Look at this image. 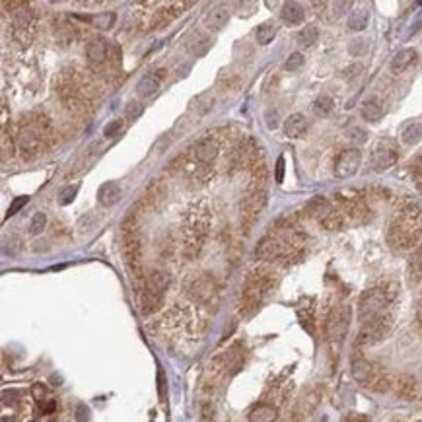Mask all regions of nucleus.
Wrapping results in <instances>:
<instances>
[{
  "label": "nucleus",
  "mask_w": 422,
  "mask_h": 422,
  "mask_svg": "<svg viewBox=\"0 0 422 422\" xmlns=\"http://www.w3.org/2000/svg\"><path fill=\"white\" fill-rule=\"evenodd\" d=\"M51 138V121L43 113H28L20 119L16 130V146L24 158L39 154Z\"/></svg>",
  "instance_id": "nucleus-1"
},
{
  "label": "nucleus",
  "mask_w": 422,
  "mask_h": 422,
  "mask_svg": "<svg viewBox=\"0 0 422 422\" xmlns=\"http://www.w3.org/2000/svg\"><path fill=\"white\" fill-rule=\"evenodd\" d=\"M276 286V276L272 270L265 269V267H257L253 269L243 284L241 290V298H239V311L243 315H253L261 306L265 304V300L272 294Z\"/></svg>",
  "instance_id": "nucleus-2"
},
{
  "label": "nucleus",
  "mask_w": 422,
  "mask_h": 422,
  "mask_svg": "<svg viewBox=\"0 0 422 422\" xmlns=\"http://www.w3.org/2000/svg\"><path fill=\"white\" fill-rule=\"evenodd\" d=\"M422 233V216L419 206L405 208L389 226L387 241L395 251L417 249Z\"/></svg>",
  "instance_id": "nucleus-3"
},
{
  "label": "nucleus",
  "mask_w": 422,
  "mask_h": 422,
  "mask_svg": "<svg viewBox=\"0 0 422 422\" xmlns=\"http://www.w3.org/2000/svg\"><path fill=\"white\" fill-rule=\"evenodd\" d=\"M210 210L206 206V202H195L183 220V251L189 257L198 255V251L202 249V243L208 235V228H210Z\"/></svg>",
  "instance_id": "nucleus-4"
},
{
  "label": "nucleus",
  "mask_w": 422,
  "mask_h": 422,
  "mask_svg": "<svg viewBox=\"0 0 422 422\" xmlns=\"http://www.w3.org/2000/svg\"><path fill=\"white\" fill-rule=\"evenodd\" d=\"M397 296V286L395 284H384V286H374L370 290L360 296L358 300V319L360 323H368L380 315L389 313L391 302Z\"/></svg>",
  "instance_id": "nucleus-5"
},
{
  "label": "nucleus",
  "mask_w": 422,
  "mask_h": 422,
  "mask_svg": "<svg viewBox=\"0 0 422 422\" xmlns=\"http://www.w3.org/2000/svg\"><path fill=\"white\" fill-rule=\"evenodd\" d=\"M123 257L130 274L136 280L142 278V243H140V231H138V218L134 214V208L130 210L129 218L123 224Z\"/></svg>",
  "instance_id": "nucleus-6"
},
{
  "label": "nucleus",
  "mask_w": 422,
  "mask_h": 422,
  "mask_svg": "<svg viewBox=\"0 0 422 422\" xmlns=\"http://www.w3.org/2000/svg\"><path fill=\"white\" fill-rule=\"evenodd\" d=\"M169 286V276L163 270H152L142 282L138 290V304L144 315H150L162 307L163 294Z\"/></svg>",
  "instance_id": "nucleus-7"
},
{
  "label": "nucleus",
  "mask_w": 422,
  "mask_h": 422,
  "mask_svg": "<svg viewBox=\"0 0 422 422\" xmlns=\"http://www.w3.org/2000/svg\"><path fill=\"white\" fill-rule=\"evenodd\" d=\"M12 37L18 41L22 47H28L33 39L35 32V18H33L32 8L24 2H12Z\"/></svg>",
  "instance_id": "nucleus-8"
},
{
  "label": "nucleus",
  "mask_w": 422,
  "mask_h": 422,
  "mask_svg": "<svg viewBox=\"0 0 422 422\" xmlns=\"http://www.w3.org/2000/svg\"><path fill=\"white\" fill-rule=\"evenodd\" d=\"M185 294L196 302V304H202V306H208L216 300L218 296V286H216V280L206 274V272H200V274H193L187 278L185 282Z\"/></svg>",
  "instance_id": "nucleus-9"
},
{
  "label": "nucleus",
  "mask_w": 422,
  "mask_h": 422,
  "mask_svg": "<svg viewBox=\"0 0 422 422\" xmlns=\"http://www.w3.org/2000/svg\"><path fill=\"white\" fill-rule=\"evenodd\" d=\"M350 323L348 307L346 306H333L325 317V335L333 346H341Z\"/></svg>",
  "instance_id": "nucleus-10"
},
{
  "label": "nucleus",
  "mask_w": 422,
  "mask_h": 422,
  "mask_svg": "<svg viewBox=\"0 0 422 422\" xmlns=\"http://www.w3.org/2000/svg\"><path fill=\"white\" fill-rule=\"evenodd\" d=\"M391 325H393V315L385 313V315H380L372 321L362 325L360 329V335H358V343L360 345H376L380 341H384L391 331Z\"/></svg>",
  "instance_id": "nucleus-11"
},
{
  "label": "nucleus",
  "mask_w": 422,
  "mask_h": 422,
  "mask_svg": "<svg viewBox=\"0 0 422 422\" xmlns=\"http://www.w3.org/2000/svg\"><path fill=\"white\" fill-rule=\"evenodd\" d=\"M399 160V148L391 138H380L372 150V165L376 171H387Z\"/></svg>",
  "instance_id": "nucleus-12"
},
{
  "label": "nucleus",
  "mask_w": 422,
  "mask_h": 422,
  "mask_svg": "<svg viewBox=\"0 0 422 422\" xmlns=\"http://www.w3.org/2000/svg\"><path fill=\"white\" fill-rule=\"evenodd\" d=\"M259 162V148L253 140H243L239 142L231 154H230V163L233 169H241V167H253Z\"/></svg>",
  "instance_id": "nucleus-13"
},
{
  "label": "nucleus",
  "mask_w": 422,
  "mask_h": 422,
  "mask_svg": "<svg viewBox=\"0 0 422 422\" xmlns=\"http://www.w3.org/2000/svg\"><path fill=\"white\" fill-rule=\"evenodd\" d=\"M288 247L282 239L274 237V235H267L263 237L257 247H255V257L259 261H276V259H282V257H288Z\"/></svg>",
  "instance_id": "nucleus-14"
},
{
  "label": "nucleus",
  "mask_w": 422,
  "mask_h": 422,
  "mask_svg": "<svg viewBox=\"0 0 422 422\" xmlns=\"http://www.w3.org/2000/svg\"><path fill=\"white\" fill-rule=\"evenodd\" d=\"M360 162H362V154L356 148H346L343 150L337 160H335V175L339 179H348L352 177L360 167Z\"/></svg>",
  "instance_id": "nucleus-15"
},
{
  "label": "nucleus",
  "mask_w": 422,
  "mask_h": 422,
  "mask_svg": "<svg viewBox=\"0 0 422 422\" xmlns=\"http://www.w3.org/2000/svg\"><path fill=\"white\" fill-rule=\"evenodd\" d=\"M267 204V189H249V193L241 200V218L251 222L261 214Z\"/></svg>",
  "instance_id": "nucleus-16"
},
{
  "label": "nucleus",
  "mask_w": 422,
  "mask_h": 422,
  "mask_svg": "<svg viewBox=\"0 0 422 422\" xmlns=\"http://www.w3.org/2000/svg\"><path fill=\"white\" fill-rule=\"evenodd\" d=\"M191 2H173V4H167V6H162L160 10L154 12L152 20H150V28L152 30H160L163 26H167L169 22H173L185 8H189Z\"/></svg>",
  "instance_id": "nucleus-17"
},
{
  "label": "nucleus",
  "mask_w": 422,
  "mask_h": 422,
  "mask_svg": "<svg viewBox=\"0 0 422 422\" xmlns=\"http://www.w3.org/2000/svg\"><path fill=\"white\" fill-rule=\"evenodd\" d=\"M368 391H374V393H387V391L395 385V380L387 370L380 368V366H374L372 374L366 378V382L362 384Z\"/></svg>",
  "instance_id": "nucleus-18"
},
{
  "label": "nucleus",
  "mask_w": 422,
  "mask_h": 422,
  "mask_svg": "<svg viewBox=\"0 0 422 422\" xmlns=\"http://www.w3.org/2000/svg\"><path fill=\"white\" fill-rule=\"evenodd\" d=\"M317 405H319V393H317V391H309V393H306V395L298 401V405H296L294 421L306 422L311 415H313V411L317 409Z\"/></svg>",
  "instance_id": "nucleus-19"
},
{
  "label": "nucleus",
  "mask_w": 422,
  "mask_h": 422,
  "mask_svg": "<svg viewBox=\"0 0 422 422\" xmlns=\"http://www.w3.org/2000/svg\"><path fill=\"white\" fill-rule=\"evenodd\" d=\"M337 196V202H339V206H341V210L343 212H346L352 220H364V214H366V206H364V202L358 198V196H348L345 195V193H339Z\"/></svg>",
  "instance_id": "nucleus-20"
},
{
  "label": "nucleus",
  "mask_w": 422,
  "mask_h": 422,
  "mask_svg": "<svg viewBox=\"0 0 422 422\" xmlns=\"http://www.w3.org/2000/svg\"><path fill=\"white\" fill-rule=\"evenodd\" d=\"M165 195H167V189L163 187V183L160 181V179H154V181L146 187V193H144L142 200H140V206H144L146 210H150V208H158V206L163 202Z\"/></svg>",
  "instance_id": "nucleus-21"
},
{
  "label": "nucleus",
  "mask_w": 422,
  "mask_h": 422,
  "mask_svg": "<svg viewBox=\"0 0 422 422\" xmlns=\"http://www.w3.org/2000/svg\"><path fill=\"white\" fill-rule=\"evenodd\" d=\"M230 20V10H228L226 4H216L212 6L208 12H206V26L208 30H214V32H220Z\"/></svg>",
  "instance_id": "nucleus-22"
},
{
  "label": "nucleus",
  "mask_w": 422,
  "mask_h": 422,
  "mask_svg": "<svg viewBox=\"0 0 422 422\" xmlns=\"http://www.w3.org/2000/svg\"><path fill=\"white\" fill-rule=\"evenodd\" d=\"M119 198H121V187L115 181H107V183H103L98 189V202L101 206H105V208L117 204Z\"/></svg>",
  "instance_id": "nucleus-23"
},
{
  "label": "nucleus",
  "mask_w": 422,
  "mask_h": 422,
  "mask_svg": "<svg viewBox=\"0 0 422 422\" xmlns=\"http://www.w3.org/2000/svg\"><path fill=\"white\" fill-rule=\"evenodd\" d=\"M306 130H307V119L302 113H292L284 121V134L288 138H300L306 134Z\"/></svg>",
  "instance_id": "nucleus-24"
},
{
  "label": "nucleus",
  "mask_w": 422,
  "mask_h": 422,
  "mask_svg": "<svg viewBox=\"0 0 422 422\" xmlns=\"http://www.w3.org/2000/svg\"><path fill=\"white\" fill-rule=\"evenodd\" d=\"M395 391H397V395L401 397V399H407V401H411V399H415L417 397V391H419V384H417V380L413 378V376H401V378H397L395 380Z\"/></svg>",
  "instance_id": "nucleus-25"
},
{
  "label": "nucleus",
  "mask_w": 422,
  "mask_h": 422,
  "mask_svg": "<svg viewBox=\"0 0 422 422\" xmlns=\"http://www.w3.org/2000/svg\"><path fill=\"white\" fill-rule=\"evenodd\" d=\"M107 43H105V39H101V37H94L92 41H90V45H88V49H86V57H88V61L92 63V65H101L105 59H107Z\"/></svg>",
  "instance_id": "nucleus-26"
},
{
  "label": "nucleus",
  "mask_w": 422,
  "mask_h": 422,
  "mask_svg": "<svg viewBox=\"0 0 422 422\" xmlns=\"http://www.w3.org/2000/svg\"><path fill=\"white\" fill-rule=\"evenodd\" d=\"M304 16H306V12H304V8H302L298 2H284V4H282L280 18H282L284 24H288V26H298V24L304 22Z\"/></svg>",
  "instance_id": "nucleus-27"
},
{
  "label": "nucleus",
  "mask_w": 422,
  "mask_h": 422,
  "mask_svg": "<svg viewBox=\"0 0 422 422\" xmlns=\"http://www.w3.org/2000/svg\"><path fill=\"white\" fill-rule=\"evenodd\" d=\"M160 78H162V76H160V74H154V72L142 76L140 82L136 84V94H138L140 98H150V96H154V94L158 92V88H160Z\"/></svg>",
  "instance_id": "nucleus-28"
},
{
  "label": "nucleus",
  "mask_w": 422,
  "mask_h": 422,
  "mask_svg": "<svg viewBox=\"0 0 422 422\" xmlns=\"http://www.w3.org/2000/svg\"><path fill=\"white\" fill-rule=\"evenodd\" d=\"M415 61H417V51L415 49H401L393 57V61H391V72L401 74V72H405L409 66L413 65Z\"/></svg>",
  "instance_id": "nucleus-29"
},
{
  "label": "nucleus",
  "mask_w": 422,
  "mask_h": 422,
  "mask_svg": "<svg viewBox=\"0 0 422 422\" xmlns=\"http://www.w3.org/2000/svg\"><path fill=\"white\" fill-rule=\"evenodd\" d=\"M360 115H362V119L368 121V123H380L382 117H384V109H382V105H380L378 99H368V101L362 103Z\"/></svg>",
  "instance_id": "nucleus-30"
},
{
  "label": "nucleus",
  "mask_w": 422,
  "mask_h": 422,
  "mask_svg": "<svg viewBox=\"0 0 422 422\" xmlns=\"http://www.w3.org/2000/svg\"><path fill=\"white\" fill-rule=\"evenodd\" d=\"M278 417V411L272 405H257L249 413V422H274Z\"/></svg>",
  "instance_id": "nucleus-31"
},
{
  "label": "nucleus",
  "mask_w": 422,
  "mask_h": 422,
  "mask_svg": "<svg viewBox=\"0 0 422 422\" xmlns=\"http://www.w3.org/2000/svg\"><path fill=\"white\" fill-rule=\"evenodd\" d=\"M407 272H409V280H411V282H419L422 278V245H419V247L411 253Z\"/></svg>",
  "instance_id": "nucleus-32"
},
{
  "label": "nucleus",
  "mask_w": 422,
  "mask_h": 422,
  "mask_svg": "<svg viewBox=\"0 0 422 422\" xmlns=\"http://www.w3.org/2000/svg\"><path fill=\"white\" fill-rule=\"evenodd\" d=\"M368 20H370V12L366 6H360L356 10H352L350 18H348V28L352 32H362L366 26H368Z\"/></svg>",
  "instance_id": "nucleus-33"
},
{
  "label": "nucleus",
  "mask_w": 422,
  "mask_h": 422,
  "mask_svg": "<svg viewBox=\"0 0 422 422\" xmlns=\"http://www.w3.org/2000/svg\"><path fill=\"white\" fill-rule=\"evenodd\" d=\"M401 140L405 144H409V146L419 144L422 140V123H411V125H407L403 129V132H401Z\"/></svg>",
  "instance_id": "nucleus-34"
},
{
  "label": "nucleus",
  "mask_w": 422,
  "mask_h": 422,
  "mask_svg": "<svg viewBox=\"0 0 422 422\" xmlns=\"http://www.w3.org/2000/svg\"><path fill=\"white\" fill-rule=\"evenodd\" d=\"M317 39H319V30L315 26H306L296 35V41L300 47H311V45H315Z\"/></svg>",
  "instance_id": "nucleus-35"
},
{
  "label": "nucleus",
  "mask_w": 422,
  "mask_h": 422,
  "mask_svg": "<svg viewBox=\"0 0 422 422\" xmlns=\"http://www.w3.org/2000/svg\"><path fill=\"white\" fill-rule=\"evenodd\" d=\"M317 222H319L325 230H341V228H343V216H341V212H339V210L329 208V210L325 212Z\"/></svg>",
  "instance_id": "nucleus-36"
},
{
  "label": "nucleus",
  "mask_w": 422,
  "mask_h": 422,
  "mask_svg": "<svg viewBox=\"0 0 422 422\" xmlns=\"http://www.w3.org/2000/svg\"><path fill=\"white\" fill-rule=\"evenodd\" d=\"M276 35V26L270 24V22H265L257 28V41L261 45H269Z\"/></svg>",
  "instance_id": "nucleus-37"
},
{
  "label": "nucleus",
  "mask_w": 422,
  "mask_h": 422,
  "mask_svg": "<svg viewBox=\"0 0 422 422\" xmlns=\"http://www.w3.org/2000/svg\"><path fill=\"white\" fill-rule=\"evenodd\" d=\"M333 99L329 98V96H319V98L313 101V113L317 115V117H327L331 111H333Z\"/></svg>",
  "instance_id": "nucleus-38"
},
{
  "label": "nucleus",
  "mask_w": 422,
  "mask_h": 422,
  "mask_svg": "<svg viewBox=\"0 0 422 422\" xmlns=\"http://www.w3.org/2000/svg\"><path fill=\"white\" fill-rule=\"evenodd\" d=\"M92 22H94V26L99 28V30H109V28L115 24V14H113V12H101V14H98V16L92 18Z\"/></svg>",
  "instance_id": "nucleus-39"
},
{
  "label": "nucleus",
  "mask_w": 422,
  "mask_h": 422,
  "mask_svg": "<svg viewBox=\"0 0 422 422\" xmlns=\"http://www.w3.org/2000/svg\"><path fill=\"white\" fill-rule=\"evenodd\" d=\"M195 109L198 115H206L210 109H212V105H214V98L210 96V94H202V96H198L195 101Z\"/></svg>",
  "instance_id": "nucleus-40"
},
{
  "label": "nucleus",
  "mask_w": 422,
  "mask_h": 422,
  "mask_svg": "<svg viewBox=\"0 0 422 422\" xmlns=\"http://www.w3.org/2000/svg\"><path fill=\"white\" fill-rule=\"evenodd\" d=\"M45 224H47L45 212H35L32 218V224H30V231H32L33 235H37V233H41L45 230Z\"/></svg>",
  "instance_id": "nucleus-41"
},
{
  "label": "nucleus",
  "mask_w": 422,
  "mask_h": 422,
  "mask_svg": "<svg viewBox=\"0 0 422 422\" xmlns=\"http://www.w3.org/2000/svg\"><path fill=\"white\" fill-rule=\"evenodd\" d=\"M76 193H78V185H68L66 189L61 191V195H59V204H63V206L70 204V202L76 198Z\"/></svg>",
  "instance_id": "nucleus-42"
},
{
  "label": "nucleus",
  "mask_w": 422,
  "mask_h": 422,
  "mask_svg": "<svg viewBox=\"0 0 422 422\" xmlns=\"http://www.w3.org/2000/svg\"><path fill=\"white\" fill-rule=\"evenodd\" d=\"M28 200H30V196H26V195H24V196H16V198L12 200V204L8 206L6 218H8V216H14L16 212H20V210H22V208H24V206L28 204Z\"/></svg>",
  "instance_id": "nucleus-43"
},
{
  "label": "nucleus",
  "mask_w": 422,
  "mask_h": 422,
  "mask_svg": "<svg viewBox=\"0 0 422 422\" xmlns=\"http://www.w3.org/2000/svg\"><path fill=\"white\" fill-rule=\"evenodd\" d=\"M32 395H33V399H35L39 405L47 403V387H45L43 384H33V385H32Z\"/></svg>",
  "instance_id": "nucleus-44"
},
{
  "label": "nucleus",
  "mask_w": 422,
  "mask_h": 422,
  "mask_svg": "<svg viewBox=\"0 0 422 422\" xmlns=\"http://www.w3.org/2000/svg\"><path fill=\"white\" fill-rule=\"evenodd\" d=\"M121 129H123V121H121V119H113L111 123H107V125L103 127V136L111 138V136L119 134V130Z\"/></svg>",
  "instance_id": "nucleus-45"
},
{
  "label": "nucleus",
  "mask_w": 422,
  "mask_h": 422,
  "mask_svg": "<svg viewBox=\"0 0 422 422\" xmlns=\"http://www.w3.org/2000/svg\"><path fill=\"white\" fill-rule=\"evenodd\" d=\"M142 115V105L138 103V101H130L129 105H127V109H125V117L130 119V121H134V119H138Z\"/></svg>",
  "instance_id": "nucleus-46"
},
{
  "label": "nucleus",
  "mask_w": 422,
  "mask_h": 422,
  "mask_svg": "<svg viewBox=\"0 0 422 422\" xmlns=\"http://www.w3.org/2000/svg\"><path fill=\"white\" fill-rule=\"evenodd\" d=\"M302 65H304V55L302 53H292L290 57H288V61H286V70H290V72H294V70H298V68H302Z\"/></svg>",
  "instance_id": "nucleus-47"
},
{
  "label": "nucleus",
  "mask_w": 422,
  "mask_h": 422,
  "mask_svg": "<svg viewBox=\"0 0 422 422\" xmlns=\"http://www.w3.org/2000/svg\"><path fill=\"white\" fill-rule=\"evenodd\" d=\"M8 156H14V142L8 144V134H2V160H8Z\"/></svg>",
  "instance_id": "nucleus-48"
},
{
  "label": "nucleus",
  "mask_w": 422,
  "mask_h": 422,
  "mask_svg": "<svg viewBox=\"0 0 422 422\" xmlns=\"http://www.w3.org/2000/svg\"><path fill=\"white\" fill-rule=\"evenodd\" d=\"M265 119H267V127L272 130L278 127V111H274V109H269L267 113H265Z\"/></svg>",
  "instance_id": "nucleus-49"
},
{
  "label": "nucleus",
  "mask_w": 422,
  "mask_h": 422,
  "mask_svg": "<svg viewBox=\"0 0 422 422\" xmlns=\"http://www.w3.org/2000/svg\"><path fill=\"white\" fill-rule=\"evenodd\" d=\"M348 51H350L354 57H360V55L366 51V41H364V39H354L352 45L348 47Z\"/></svg>",
  "instance_id": "nucleus-50"
},
{
  "label": "nucleus",
  "mask_w": 422,
  "mask_h": 422,
  "mask_svg": "<svg viewBox=\"0 0 422 422\" xmlns=\"http://www.w3.org/2000/svg\"><path fill=\"white\" fill-rule=\"evenodd\" d=\"M158 393H160V399L165 401V393H167V382H165V376H163L162 370H158Z\"/></svg>",
  "instance_id": "nucleus-51"
},
{
  "label": "nucleus",
  "mask_w": 422,
  "mask_h": 422,
  "mask_svg": "<svg viewBox=\"0 0 422 422\" xmlns=\"http://www.w3.org/2000/svg\"><path fill=\"white\" fill-rule=\"evenodd\" d=\"M341 422H370V419L366 417V415H362V413H348V415H345Z\"/></svg>",
  "instance_id": "nucleus-52"
},
{
  "label": "nucleus",
  "mask_w": 422,
  "mask_h": 422,
  "mask_svg": "<svg viewBox=\"0 0 422 422\" xmlns=\"http://www.w3.org/2000/svg\"><path fill=\"white\" fill-rule=\"evenodd\" d=\"M284 169H286V162H284V158L280 156V158L276 160V175H274L276 183H282V181H284Z\"/></svg>",
  "instance_id": "nucleus-53"
},
{
  "label": "nucleus",
  "mask_w": 422,
  "mask_h": 422,
  "mask_svg": "<svg viewBox=\"0 0 422 422\" xmlns=\"http://www.w3.org/2000/svg\"><path fill=\"white\" fill-rule=\"evenodd\" d=\"M417 325H419V331L422 335V294L419 296V302H417Z\"/></svg>",
  "instance_id": "nucleus-54"
}]
</instances>
